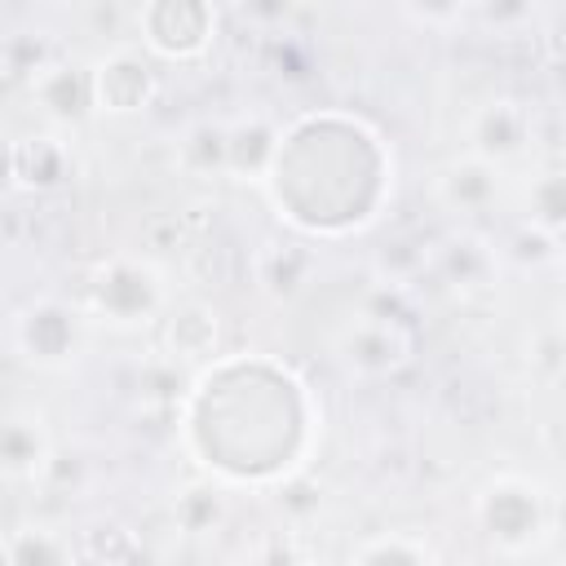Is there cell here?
<instances>
[{
	"label": "cell",
	"instance_id": "6da1fadb",
	"mask_svg": "<svg viewBox=\"0 0 566 566\" xmlns=\"http://www.w3.org/2000/svg\"><path fill=\"white\" fill-rule=\"evenodd\" d=\"M168 305L164 274L137 256H111L88 274V310L115 327H142Z\"/></svg>",
	"mask_w": 566,
	"mask_h": 566
},
{
	"label": "cell",
	"instance_id": "7a4b0ae2",
	"mask_svg": "<svg viewBox=\"0 0 566 566\" xmlns=\"http://www.w3.org/2000/svg\"><path fill=\"white\" fill-rule=\"evenodd\" d=\"M478 526L495 548L522 553L548 535L553 504L526 478H491L478 491Z\"/></svg>",
	"mask_w": 566,
	"mask_h": 566
},
{
	"label": "cell",
	"instance_id": "3957f363",
	"mask_svg": "<svg viewBox=\"0 0 566 566\" xmlns=\"http://www.w3.org/2000/svg\"><path fill=\"white\" fill-rule=\"evenodd\" d=\"M531 111L517 97H491L469 115V155L482 164H513L531 150Z\"/></svg>",
	"mask_w": 566,
	"mask_h": 566
},
{
	"label": "cell",
	"instance_id": "277c9868",
	"mask_svg": "<svg viewBox=\"0 0 566 566\" xmlns=\"http://www.w3.org/2000/svg\"><path fill=\"white\" fill-rule=\"evenodd\" d=\"M18 345L40 367H62L84 345V314L66 301H35L18 318Z\"/></svg>",
	"mask_w": 566,
	"mask_h": 566
},
{
	"label": "cell",
	"instance_id": "5b68a950",
	"mask_svg": "<svg viewBox=\"0 0 566 566\" xmlns=\"http://www.w3.org/2000/svg\"><path fill=\"white\" fill-rule=\"evenodd\" d=\"M159 93V75L142 53H111L93 66V106L106 115H133L146 111Z\"/></svg>",
	"mask_w": 566,
	"mask_h": 566
},
{
	"label": "cell",
	"instance_id": "8992f818",
	"mask_svg": "<svg viewBox=\"0 0 566 566\" xmlns=\"http://www.w3.org/2000/svg\"><path fill=\"white\" fill-rule=\"evenodd\" d=\"M142 22V35L155 53L164 57H199L212 40V9L208 4H190V0H177V4H150L137 13Z\"/></svg>",
	"mask_w": 566,
	"mask_h": 566
},
{
	"label": "cell",
	"instance_id": "52a82bcc",
	"mask_svg": "<svg viewBox=\"0 0 566 566\" xmlns=\"http://www.w3.org/2000/svg\"><path fill=\"white\" fill-rule=\"evenodd\" d=\"M407 354H411L407 327H398L394 318H380V314H367L363 323H354L340 336V358L363 376H385V371L402 367Z\"/></svg>",
	"mask_w": 566,
	"mask_h": 566
},
{
	"label": "cell",
	"instance_id": "ba28073f",
	"mask_svg": "<svg viewBox=\"0 0 566 566\" xmlns=\"http://www.w3.org/2000/svg\"><path fill=\"white\" fill-rule=\"evenodd\" d=\"M31 97L57 124H80L93 111V71L80 62H44L31 75Z\"/></svg>",
	"mask_w": 566,
	"mask_h": 566
},
{
	"label": "cell",
	"instance_id": "9c48e42d",
	"mask_svg": "<svg viewBox=\"0 0 566 566\" xmlns=\"http://www.w3.org/2000/svg\"><path fill=\"white\" fill-rule=\"evenodd\" d=\"M433 195L447 212H460V217H478L486 212L495 199H500V168L473 159V155H460V159H447L438 172H433Z\"/></svg>",
	"mask_w": 566,
	"mask_h": 566
},
{
	"label": "cell",
	"instance_id": "30bf717a",
	"mask_svg": "<svg viewBox=\"0 0 566 566\" xmlns=\"http://www.w3.org/2000/svg\"><path fill=\"white\" fill-rule=\"evenodd\" d=\"M164 345L177 363H203L221 345V314L208 301H181L164 318Z\"/></svg>",
	"mask_w": 566,
	"mask_h": 566
},
{
	"label": "cell",
	"instance_id": "8fae6325",
	"mask_svg": "<svg viewBox=\"0 0 566 566\" xmlns=\"http://www.w3.org/2000/svg\"><path fill=\"white\" fill-rule=\"evenodd\" d=\"M49 464V429L35 411H4L0 416V473L4 478H35Z\"/></svg>",
	"mask_w": 566,
	"mask_h": 566
},
{
	"label": "cell",
	"instance_id": "7c38bea8",
	"mask_svg": "<svg viewBox=\"0 0 566 566\" xmlns=\"http://www.w3.org/2000/svg\"><path fill=\"white\" fill-rule=\"evenodd\" d=\"M71 172V150L57 133H27L13 142V186L53 190Z\"/></svg>",
	"mask_w": 566,
	"mask_h": 566
},
{
	"label": "cell",
	"instance_id": "4fadbf2b",
	"mask_svg": "<svg viewBox=\"0 0 566 566\" xmlns=\"http://www.w3.org/2000/svg\"><path fill=\"white\" fill-rule=\"evenodd\" d=\"M274 159H279V128L270 115H248L226 128V172L256 181L274 168Z\"/></svg>",
	"mask_w": 566,
	"mask_h": 566
},
{
	"label": "cell",
	"instance_id": "5bb4252c",
	"mask_svg": "<svg viewBox=\"0 0 566 566\" xmlns=\"http://www.w3.org/2000/svg\"><path fill=\"white\" fill-rule=\"evenodd\" d=\"M349 566H429V548L407 535H380V539L358 544Z\"/></svg>",
	"mask_w": 566,
	"mask_h": 566
},
{
	"label": "cell",
	"instance_id": "9a60e30c",
	"mask_svg": "<svg viewBox=\"0 0 566 566\" xmlns=\"http://www.w3.org/2000/svg\"><path fill=\"white\" fill-rule=\"evenodd\" d=\"M181 159L190 172L208 177V172H226V128L221 124H199L186 133L181 142Z\"/></svg>",
	"mask_w": 566,
	"mask_h": 566
},
{
	"label": "cell",
	"instance_id": "2e32d148",
	"mask_svg": "<svg viewBox=\"0 0 566 566\" xmlns=\"http://www.w3.org/2000/svg\"><path fill=\"white\" fill-rule=\"evenodd\" d=\"M172 513H177V522H181L190 535H203V531H212V526L226 517V500H221V491H212V486H190V491L177 495Z\"/></svg>",
	"mask_w": 566,
	"mask_h": 566
},
{
	"label": "cell",
	"instance_id": "e0dca14e",
	"mask_svg": "<svg viewBox=\"0 0 566 566\" xmlns=\"http://www.w3.org/2000/svg\"><path fill=\"white\" fill-rule=\"evenodd\" d=\"M13 186V142H0V190Z\"/></svg>",
	"mask_w": 566,
	"mask_h": 566
},
{
	"label": "cell",
	"instance_id": "ac0fdd59",
	"mask_svg": "<svg viewBox=\"0 0 566 566\" xmlns=\"http://www.w3.org/2000/svg\"><path fill=\"white\" fill-rule=\"evenodd\" d=\"M0 566H13V553H9V539L0 544Z\"/></svg>",
	"mask_w": 566,
	"mask_h": 566
},
{
	"label": "cell",
	"instance_id": "d6986e66",
	"mask_svg": "<svg viewBox=\"0 0 566 566\" xmlns=\"http://www.w3.org/2000/svg\"><path fill=\"white\" fill-rule=\"evenodd\" d=\"M292 566H314V562H292Z\"/></svg>",
	"mask_w": 566,
	"mask_h": 566
}]
</instances>
